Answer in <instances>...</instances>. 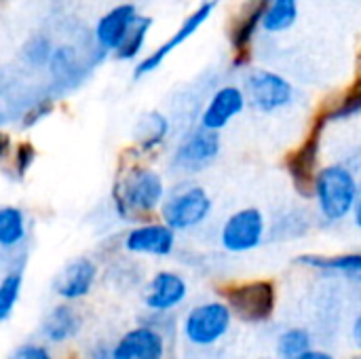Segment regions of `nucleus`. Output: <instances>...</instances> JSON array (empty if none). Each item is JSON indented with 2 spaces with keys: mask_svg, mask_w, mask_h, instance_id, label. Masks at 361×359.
Listing matches in <instances>:
<instances>
[{
  "mask_svg": "<svg viewBox=\"0 0 361 359\" xmlns=\"http://www.w3.org/2000/svg\"><path fill=\"white\" fill-rule=\"evenodd\" d=\"M218 6H220V0H201V2H199V4L180 21L178 30H176L163 44H159L157 49H152L150 53L142 55V57L135 61L133 78L140 80V78H144V76L154 74L176 49H180L184 42H188V40H190V38H192V36H195V34L214 17V13L218 11Z\"/></svg>",
  "mask_w": 361,
  "mask_h": 359,
  "instance_id": "9d476101",
  "label": "nucleus"
},
{
  "mask_svg": "<svg viewBox=\"0 0 361 359\" xmlns=\"http://www.w3.org/2000/svg\"><path fill=\"white\" fill-rule=\"evenodd\" d=\"M233 320L235 315L224 300H207L184 315L182 334L192 347L209 349L231 332Z\"/></svg>",
  "mask_w": 361,
  "mask_h": 359,
  "instance_id": "1a4fd4ad",
  "label": "nucleus"
},
{
  "mask_svg": "<svg viewBox=\"0 0 361 359\" xmlns=\"http://www.w3.org/2000/svg\"><path fill=\"white\" fill-rule=\"evenodd\" d=\"M349 359H361V353H357V355H353V358H349Z\"/></svg>",
  "mask_w": 361,
  "mask_h": 359,
  "instance_id": "4c0bfd02",
  "label": "nucleus"
},
{
  "mask_svg": "<svg viewBox=\"0 0 361 359\" xmlns=\"http://www.w3.org/2000/svg\"><path fill=\"white\" fill-rule=\"evenodd\" d=\"M313 229V216L307 207L290 205L279 209L269 222V239L271 241H298L307 237Z\"/></svg>",
  "mask_w": 361,
  "mask_h": 359,
  "instance_id": "412c9836",
  "label": "nucleus"
},
{
  "mask_svg": "<svg viewBox=\"0 0 361 359\" xmlns=\"http://www.w3.org/2000/svg\"><path fill=\"white\" fill-rule=\"evenodd\" d=\"M233 315L245 324H264L277 309V288L271 279H250L220 288Z\"/></svg>",
  "mask_w": 361,
  "mask_h": 359,
  "instance_id": "423d86ee",
  "label": "nucleus"
},
{
  "mask_svg": "<svg viewBox=\"0 0 361 359\" xmlns=\"http://www.w3.org/2000/svg\"><path fill=\"white\" fill-rule=\"evenodd\" d=\"M300 17V0H269L262 13L260 32L279 36L290 32Z\"/></svg>",
  "mask_w": 361,
  "mask_h": 359,
  "instance_id": "b1692460",
  "label": "nucleus"
},
{
  "mask_svg": "<svg viewBox=\"0 0 361 359\" xmlns=\"http://www.w3.org/2000/svg\"><path fill=\"white\" fill-rule=\"evenodd\" d=\"M222 138L218 131L205 129L199 123L188 127L169 152L167 167L173 176L195 178L212 169L222 157Z\"/></svg>",
  "mask_w": 361,
  "mask_h": 359,
  "instance_id": "20e7f679",
  "label": "nucleus"
},
{
  "mask_svg": "<svg viewBox=\"0 0 361 359\" xmlns=\"http://www.w3.org/2000/svg\"><path fill=\"white\" fill-rule=\"evenodd\" d=\"M171 135V121L161 110H148L140 116L133 129V157L148 159L157 157Z\"/></svg>",
  "mask_w": 361,
  "mask_h": 359,
  "instance_id": "6ab92c4d",
  "label": "nucleus"
},
{
  "mask_svg": "<svg viewBox=\"0 0 361 359\" xmlns=\"http://www.w3.org/2000/svg\"><path fill=\"white\" fill-rule=\"evenodd\" d=\"M27 220L21 207L0 205V248L13 250L25 241Z\"/></svg>",
  "mask_w": 361,
  "mask_h": 359,
  "instance_id": "a878e982",
  "label": "nucleus"
},
{
  "mask_svg": "<svg viewBox=\"0 0 361 359\" xmlns=\"http://www.w3.org/2000/svg\"><path fill=\"white\" fill-rule=\"evenodd\" d=\"M53 49H55V47H53V42L49 40V36L36 34V36H32V38L25 42V47H23V51H21V57H23L25 66H30V68H34V70H42V68L49 66L51 55H53Z\"/></svg>",
  "mask_w": 361,
  "mask_h": 359,
  "instance_id": "cd10ccee",
  "label": "nucleus"
},
{
  "mask_svg": "<svg viewBox=\"0 0 361 359\" xmlns=\"http://www.w3.org/2000/svg\"><path fill=\"white\" fill-rule=\"evenodd\" d=\"M214 214V199L205 186L182 178L167 188L165 201L159 209V218L176 233H192L209 222Z\"/></svg>",
  "mask_w": 361,
  "mask_h": 359,
  "instance_id": "7ed1b4c3",
  "label": "nucleus"
},
{
  "mask_svg": "<svg viewBox=\"0 0 361 359\" xmlns=\"http://www.w3.org/2000/svg\"><path fill=\"white\" fill-rule=\"evenodd\" d=\"M220 248L226 254L243 256L256 252L269 239V220L260 207L247 205L235 209L220 226Z\"/></svg>",
  "mask_w": 361,
  "mask_h": 359,
  "instance_id": "6e6552de",
  "label": "nucleus"
},
{
  "mask_svg": "<svg viewBox=\"0 0 361 359\" xmlns=\"http://www.w3.org/2000/svg\"><path fill=\"white\" fill-rule=\"evenodd\" d=\"M89 359H112V345L99 343L89 351Z\"/></svg>",
  "mask_w": 361,
  "mask_h": 359,
  "instance_id": "473e14b6",
  "label": "nucleus"
},
{
  "mask_svg": "<svg viewBox=\"0 0 361 359\" xmlns=\"http://www.w3.org/2000/svg\"><path fill=\"white\" fill-rule=\"evenodd\" d=\"M11 152H13V140L8 133L0 131V163L6 161L11 157Z\"/></svg>",
  "mask_w": 361,
  "mask_h": 359,
  "instance_id": "72a5a7b5",
  "label": "nucleus"
},
{
  "mask_svg": "<svg viewBox=\"0 0 361 359\" xmlns=\"http://www.w3.org/2000/svg\"><path fill=\"white\" fill-rule=\"evenodd\" d=\"M137 17H140V11L133 2H121L116 6H112L97 19L95 28H93L95 44L99 49H104L108 55L114 53L118 49V44L125 40L127 32L131 30V25L135 23Z\"/></svg>",
  "mask_w": 361,
  "mask_h": 359,
  "instance_id": "dca6fc26",
  "label": "nucleus"
},
{
  "mask_svg": "<svg viewBox=\"0 0 361 359\" xmlns=\"http://www.w3.org/2000/svg\"><path fill=\"white\" fill-rule=\"evenodd\" d=\"M328 127L336 123H349L361 116V72L360 76L338 95H334L330 102L324 104V108L317 114Z\"/></svg>",
  "mask_w": 361,
  "mask_h": 359,
  "instance_id": "5701e85b",
  "label": "nucleus"
},
{
  "mask_svg": "<svg viewBox=\"0 0 361 359\" xmlns=\"http://www.w3.org/2000/svg\"><path fill=\"white\" fill-rule=\"evenodd\" d=\"M275 349H277L279 359H294L302 355L305 351L313 349V336L305 328H290L279 334Z\"/></svg>",
  "mask_w": 361,
  "mask_h": 359,
  "instance_id": "bb28decb",
  "label": "nucleus"
},
{
  "mask_svg": "<svg viewBox=\"0 0 361 359\" xmlns=\"http://www.w3.org/2000/svg\"><path fill=\"white\" fill-rule=\"evenodd\" d=\"M125 252L133 256L169 258L178 248V233L161 218L135 222L123 237Z\"/></svg>",
  "mask_w": 361,
  "mask_h": 359,
  "instance_id": "ddd939ff",
  "label": "nucleus"
},
{
  "mask_svg": "<svg viewBox=\"0 0 361 359\" xmlns=\"http://www.w3.org/2000/svg\"><path fill=\"white\" fill-rule=\"evenodd\" d=\"M360 178L343 161L324 163L313 180L311 201L322 224L336 226L351 218L353 205L357 199Z\"/></svg>",
  "mask_w": 361,
  "mask_h": 359,
  "instance_id": "f03ea898",
  "label": "nucleus"
},
{
  "mask_svg": "<svg viewBox=\"0 0 361 359\" xmlns=\"http://www.w3.org/2000/svg\"><path fill=\"white\" fill-rule=\"evenodd\" d=\"M351 220H353V224L361 231V180L360 188H357V199H355V205H353V214H351Z\"/></svg>",
  "mask_w": 361,
  "mask_h": 359,
  "instance_id": "c9c22d12",
  "label": "nucleus"
},
{
  "mask_svg": "<svg viewBox=\"0 0 361 359\" xmlns=\"http://www.w3.org/2000/svg\"><path fill=\"white\" fill-rule=\"evenodd\" d=\"M53 110H55V99H53L49 93L36 97V99L25 108V112H23V116H21V127H23V129L36 127V125L42 123Z\"/></svg>",
  "mask_w": 361,
  "mask_h": 359,
  "instance_id": "7c9ffc66",
  "label": "nucleus"
},
{
  "mask_svg": "<svg viewBox=\"0 0 361 359\" xmlns=\"http://www.w3.org/2000/svg\"><path fill=\"white\" fill-rule=\"evenodd\" d=\"M97 273H99L97 264L91 258L78 256V258L70 260L57 275V279L53 284L55 294L66 303H76L93 290V286L97 281Z\"/></svg>",
  "mask_w": 361,
  "mask_h": 359,
  "instance_id": "a211bd4d",
  "label": "nucleus"
},
{
  "mask_svg": "<svg viewBox=\"0 0 361 359\" xmlns=\"http://www.w3.org/2000/svg\"><path fill=\"white\" fill-rule=\"evenodd\" d=\"M0 104H2V93H0Z\"/></svg>",
  "mask_w": 361,
  "mask_h": 359,
  "instance_id": "58836bf2",
  "label": "nucleus"
},
{
  "mask_svg": "<svg viewBox=\"0 0 361 359\" xmlns=\"http://www.w3.org/2000/svg\"><path fill=\"white\" fill-rule=\"evenodd\" d=\"M296 264L309 271H317L322 275L343 277L351 284H361V252H345V254H300Z\"/></svg>",
  "mask_w": 361,
  "mask_h": 359,
  "instance_id": "aec40b11",
  "label": "nucleus"
},
{
  "mask_svg": "<svg viewBox=\"0 0 361 359\" xmlns=\"http://www.w3.org/2000/svg\"><path fill=\"white\" fill-rule=\"evenodd\" d=\"M269 0H245L228 25V47L233 53V68L247 70L252 63L254 42L260 34L262 13Z\"/></svg>",
  "mask_w": 361,
  "mask_h": 359,
  "instance_id": "9b49d317",
  "label": "nucleus"
},
{
  "mask_svg": "<svg viewBox=\"0 0 361 359\" xmlns=\"http://www.w3.org/2000/svg\"><path fill=\"white\" fill-rule=\"evenodd\" d=\"M49 76L55 89L70 91L82 85L85 76L91 68L87 61V55H80V51L74 44H57L53 49L51 61H49Z\"/></svg>",
  "mask_w": 361,
  "mask_h": 359,
  "instance_id": "f3484780",
  "label": "nucleus"
},
{
  "mask_svg": "<svg viewBox=\"0 0 361 359\" xmlns=\"http://www.w3.org/2000/svg\"><path fill=\"white\" fill-rule=\"evenodd\" d=\"M294 359H336L334 355H330L328 351H322V349H309V351H305L302 355H298V358Z\"/></svg>",
  "mask_w": 361,
  "mask_h": 359,
  "instance_id": "f704fd0d",
  "label": "nucleus"
},
{
  "mask_svg": "<svg viewBox=\"0 0 361 359\" xmlns=\"http://www.w3.org/2000/svg\"><path fill=\"white\" fill-rule=\"evenodd\" d=\"M165 334L150 324L131 328L112 345V359H165Z\"/></svg>",
  "mask_w": 361,
  "mask_h": 359,
  "instance_id": "2eb2a0df",
  "label": "nucleus"
},
{
  "mask_svg": "<svg viewBox=\"0 0 361 359\" xmlns=\"http://www.w3.org/2000/svg\"><path fill=\"white\" fill-rule=\"evenodd\" d=\"M165 176L148 165L144 159L133 157L127 161L112 184V205L121 220L125 222H142L159 214L165 195H167Z\"/></svg>",
  "mask_w": 361,
  "mask_h": 359,
  "instance_id": "f257e3e1",
  "label": "nucleus"
},
{
  "mask_svg": "<svg viewBox=\"0 0 361 359\" xmlns=\"http://www.w3.org/2000/svg\"><path fill=\"white\" fill-rule=\"evenodd\" d=\"M351 336H353V343H355V347L361 349V313L355 317V322H353V328H351Z\"/></svg>",
  "mask_w": 361,
  "mask_h": 359,
  "instance_id": "e433bc0d",
  "label": "nucleus"
},
{
  "mask_svg": "<svg viewBox=\"0 0 361 359\" xmlns=\"http://www.w3.org/2000/svg\"><path fill=\"white\" fill-rule=\"evenodd\" d=\"M80 328H82L80 313L70 303L63 300L61 305L53 307L51 313L44 317V322H42V336L49 343L61 345V343H68L74 336H78Z\"/></svg>",
  "mask_w": 361,
  "mask_h": 359,
  "instance_id": "4be33fe9",
  "label": "nucleus"
},
{
  "mask_svg": "<svg viewBox=\"0 0 361 359\" xmlns=\"http://www.w3.org/2000/svg\"><path fill=\"white\" fill-rule=\"evenodd\" d=\"M23 286V275L21 271H11L8 275L2 277L0 281V322H6L19 300Z\"/></svg>",
  "mask_w": 361,
  "mask_h": 359,
  "instance_id": "c85d7f7f",
  "label": "nucleus"
},
{
  "mask_svg": "<svg viewBox=\"0 0 361 359\" xmlns=\"http://www.w3.org/2000/svg\"><path fill=\"white\" fill-rule=\"evenodd\" d=\"M245 110H247V97L243 87L239 83H222L203 102L197 114V123L205 129L222 133Z\"/></svg>",
  "mask_w": 361,
  "mask_h": 359,
  "instance_id": "f8f14e48",
  "label": "nucleus"
},
{
  "mask_svg": "<svg viewBox=\"0 0 361 359\" xmlns=\"http://www.w3.org/2000/svg\"><path fill=\"white\" fill-rule=\"evenodd\" d=\"M188 298V281L178 271H159L150 277L146 292H144V305L152 313H171L178 307L184 305Z\"/></svg>",
  "mask_w": 361,
  "mask_h": 359,
  "instance_id": "4468645a",
  "label": "nucleus"
},
{
  "mask_svg": "<svg viewBox=\"0 0 361 359\" xmlns=\"http://www.w3.org/2000/svg\"><path fill=\"white\" fill-rule=\"evenodd\" d=\"M6 359H55L53 353L44 347V345H36V343H25L21 347H17L15 351H11V355Z\"/></svg>",
  "mask_w": 361,
  "mask_h": 359,
  "instance_id": "2f4dec72",
  "label": "nucleus"
},
{
  "mask_svg": "<svg viewBox=\"0 0 361 359\" xmlns=\"http://www.w3.org/2000/svg\"><path fill=\"white\" fill-rule=\"evenodd\" d=\"M328 125L315 116V121L311 123L309 133L302 138V142L292 148L286 159H283V169L290 178V184L294 188V193L300 199H311V190H313V180L319 171L322 163V150H324V133H326Z\"/></svg>",
  "mask_w": 361,
  "mask_h": 359,
  "instance_id": "0eeeda50",
  "label": "nucleus"
},
{
  "mask_svg": "<svg viewBox=\"0 0 361 359\" xmlns=\"http://www.w3.org/2000/svg\"><path fill=\"white\" fill-rule=\"evenodd\" d=\"M36 157H38V152H36V146H34L32 142L23 140V142L15 144V146H13V152H11V167H13V174H15L17 178H25L27 171L34 167Z\"/></svg>",
  "mask_w": 361,
  "mask_h": 359,
  "instance_id": "c756f323",
  "label": "nucleus"
},
{
  "mask_svg": "<svg viewBox=\"0 0 361 359\" xmlns=\"http://www.w3.org/2000/svg\"><path fill=\"white\" fill-rule=\"evenodd\" d=\"M260 359H271V358H260Z\"/></svg>",
  "mask_w": 361,
  "mask_h": 359,
  "instance_id": "ea45409f",
  "label": "nucleus"
},
{
  "mask_svg": "<svg viewBox=\"0 0 361 359\" xmlns=\"http://www.w3.org/2000/svg\"><path fill=\"white\" fill-rule=\"evenodd\" d=\"M241 87L247 97V108L264 116L290 110L298 99L296 85L273 68H247Z\"/></svg>",
  "mask_w": 361,
  "mask_h": 359,
  "instance_id": "39448f33",
  "label": "nucleus"
},
{
  "mask_svg": "<svg viewBox=\"0 0 361 359\" xmlns=\"http://www.w3.org/2000/svg\"><path fill=\"white\" fill-rule=\"evenodd\" d=\"M154 25V19L150 15H142L135 19V23L131 25V30L127 32L125 40L118 44V49L112 53L118 61H137L146 49V42H148V36H150V30Z\"/></svg>",
  "mask_w": 361,
  "mask_h": 359,
  "instance_id": "393cba45",
  "label": "nucleus"
}]
</instances>
